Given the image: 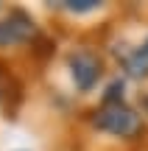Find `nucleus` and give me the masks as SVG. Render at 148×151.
I'll return each mask as SVG.
<instances>
[{
    "label": "nucleus",
    "mask_w": 148,
    "mask_h": 151,
    "mask_svg": "<svg viewBox=\"0 0 148 151\" xmlns=\"http://www.w3.org/2000/svg\"><path fill=\"white\" fill-rule=\"evenodd\" d=\"M126 67H129V73H132V76H145L148 73V39L126 59Z\"/></svg>",
    "instance_id": "20e7f679"
},
{
    "label": "nucleus",
    "mask_w": 148,
    "mask_h": 151,
    "mask_svg": "<svg viewBox=\"0 0 148 151\" xmlns=\"http://www.w3.org/2000/svg\"><path fill=\"white\" fill-rule=\"evenodd\" d=\"M98 0H64L61 9L64 11H73V14H87V11H95L98 9Z\"/></svg>",
    "instance_id": "39448f33"
},
{
    "label": "nucleus",
    "mask_w": 148,
    "mask_h": 151,
    "mask_svg": "<svg viewBox=\"0 0 148 151\" xmlns=\"http://www.w3.org/2000/svg\"><path fill=\"white\" fill-rule=\"evenodd\" d=\"M34 34V20L22 11H11V14L0 17V48H14V45L25 42Z\"/></svg>",
    "instance_id": "7ed1b4c3"
},
{
    "label": "nucleus",
    "mask_w": 148,
    "mask_h": 151,
    "mask_svg": "<svg viewBox=\"0 0 148 151\" xmlns=\"http://www.w3.org/2000/svg\"><path fill=\"white\" fill-rule=\"evenodd\" d=\"M101 73H104V65H101V59L95 53L78 50V53L70 56V76H73V84H76L81 92L92 90V87L101 81Z\"/></svg>",
    "instance_id": "f03ea898"
},
{
    "label": "nucleus",
    "mask_w": 148,
    "mask_h": 151,
    "mask_svg": "<svg viewBox=\"0 0 148 151\" xmlns=\"http://www.w3.org/2000/svg\"><path fill=\"white\" fill-rule=\"evenodd\" d=\"M95 126L106 134L115 137H129L134 132H140V115L134 109H129L126 104L115 101V104H104L95 115Z\"/></svg>",
    "instance_id": "f257e3e1"
}]
</instances>
